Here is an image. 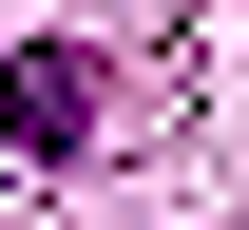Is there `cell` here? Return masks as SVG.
<instances>
[{
	"label": "cell",
	"mask_w": 249,
	"mask_h": 230,
	"mask_svg": "<svg viewBox=\"0 0 249 230\" xmlns=\"http://www.w3.org/2000/svg\"><path fill=\"white\" fill-rule=\"evenodd\" d=\"M96 134V58L77 38H19V58H0V154H77Z\"/></svg>",
	"instance_id": "cell-1"
}]
</instances>
